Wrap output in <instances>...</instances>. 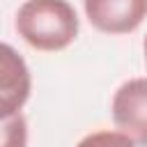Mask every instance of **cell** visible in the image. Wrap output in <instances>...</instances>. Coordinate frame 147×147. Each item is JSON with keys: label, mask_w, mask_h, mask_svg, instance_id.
Wrapping results in <instances>:
<instances>
[{"label": "cell", "mask_w": 147, "mask_h": 147, "mask_svg": "<svg viewBox=\"0 0 147 147\" xmlns=\"http://www.w3.org/2000/svg\"><path fill=\"white\" fill-rule=\"evenodd\" d=\"M16 32L37 51H62L78 34L76 9L67 0H25L16 11Z\"/></svg>", "instance_id": "obj_1"}, {"label": "cell", "mask_w": 147, "mask_h": 147, "mask_svg": "<svg viewBox=\"0 0 147 147\" xmlns=\"http://www.w3.org/2000/svg\"><path fill=\"white\" fill-rule=\"evenodd\" d=\"M113 122L133 145L147 147V78H131L113 96Z\"/></svg>", "instance_id": "obj_2"}, {"label": "cell", "mask_w": 147, "mask_h": 147, "mask_svg": "<svg viewBox=\"0 0 147 147\" xmlns=\"http://www.w3.org/2000/svg\"><path fill=\"white\" fill-rule=\"evenodd\" d=\"M32 90V78L25 60L9 44L0 41V122L16 115Z\"/></svg>", "instance_id": "obj_3"}, {"label": "cell", "mask_w": 147, "mask_h": 147, "mask_svg": "<svg viewBox=\"0 0 147 147\" xmlns=\"http://www.w3.org/2000/svg\"><path fill=\"white\" fill-rule=\"evenodd\" d=\"M90 23L108 34H129L147 18V0H83Z\"/></svg>", "instance_id": "obj_4"}, {"label": "cell", "mask_w": 147, "mask_h": 147, "mask_svg": "<svg viewBox=\"0 0 147 147\" xmlns=\"http://www.w3.org/2000/svg\"><path fill=\"white\" fill-rule=\"evenodd\" d=\"M0 147H28V122L21 113L0 122Z\"/></svg>", "instance_id": "obj_5"}, {"label": "cell", "mask_w": 147, "mask_h": 147, "mask_svg": "<svg viewBox=\"0 0 147 147\" xmlns=\"http://www.w3.org/2000/svg\"><path fill=\"white\" fill-rule=\"evenodd\" d=\"M76 147H136V145L119 131H96L85 136Z\"/></svg>", "instance_id": "obj_6"}, {"label": "cell", "mask_w": 147, "mask_h": 147, "mask_svg": "<svg viewBox=\"0 0 147 147\" xmlns=\"http://www.w3.org/2000/svg\"><path fill=\"white\" fill-rule=\"evenodd\" d=\"M145 60H147V37H145Z\"/></svg>", "instance_id": "obj_7"}]
</instances>
